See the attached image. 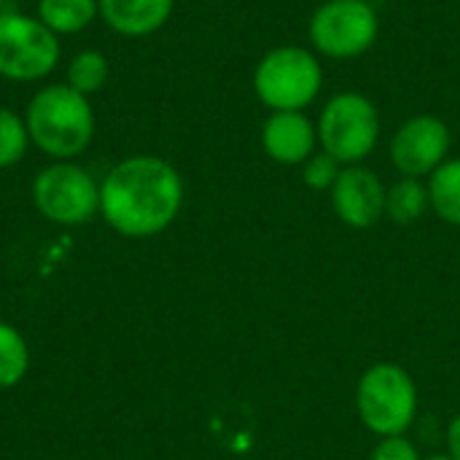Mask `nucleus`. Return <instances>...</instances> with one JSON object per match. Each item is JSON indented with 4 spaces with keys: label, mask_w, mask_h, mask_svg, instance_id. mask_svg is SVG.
<instances>
[{
    "label": "nucleus",
    "mask_w": 460,
    "mask_h": 460,
    "mask_svg": "<svg viewBox=\"0 0 460 460\" xmlns=\"http://www.w3.org/2000/svg\"><path fill=\"white\" fill-rule=\"evenodd\" d=\"M108 81V59L105 54L94 51V49H86V51H78L70 65H67V86L81 92V94H94L105 86Z\"/></svg>",
    "instance_id": "nucleus-16"
},
{
    "label": "nucleus",
    "mask_w": 460,
    "mask_h": 460,
    "mask_svg": "<svg viewBox=\"0 0 460 460\" xmlns=\"http://www.w3.org/2000/svg\"><path fill=\"white\" fill-rule=\"evenodd\" d=\"M342 172V164L329 156L326 151H315L305 164H302V181L315 189V191H332V186L337 183Z\"/></svg>",
    "instance_id": "nucleus-19"
},
{
    "label": "nucleus",
    "mask_w": 460,
    "mask_h": 460,
    "mask_svg": "<svg viewBox=\"0 0 460 460\" xmlns=\"http://www.w3.org/2000/svg\"><path fill=\"white\" fill-rule=\"evenodd\" d=\"M450 143V127L434 113H420L396 129L391 140V162L404 178H423L447 162Z\"/></svg>",
    "instance_id": "nucleus-9"
},
{
    "label": "nucleus",
    "mask_w": 460,
    "mask_h": 460,
    "mask_svg": "<svg viewBox=\"0 0 460 460\" xmlns=\"http://www.w3.org/2000/svg\"><path fill=\"white\" fill-rule=\"evenodd\" d=\"M431 208L429 199V186L420 178H404L396 181L388 191H385V216L394 224H415L426 210Z\"/></svg>",
    "instance_id": "nucleus-15"
},
{
    "label": "nucleus",
    "mask_w": 460,
    "mask_h": 460,
    "mask_svg": "<svg viewBox=\"0 0 460 460\" xmlns=\"http://www.w3.org/2000/svg\"><path fill=\"white\" fill-rule=\"evenodd\" d=\"M321 151L334 156L342 167L361 164L380 140V113L361 92L334 94L318 116Z\"/></svg>",
    "instance_id": "nucleus-4"
},
{
    "label": "nucleus",
    "mask_w": 460,
    "mask_h": 460,
    "mask_svg": "<svg viewBox=\"0 0 460 460\" xmlns=\"http://www.w3.org/2000/svg\"><path fill=\"white\" fill-rule=\"evenodd\" d=\"M426 460H453L450 456H434V458H426Z\"/></svg>",
    "instance_id": "nucleus-22"
},
{
    "label": "nucleus",
    "mask_w": 460,
    "mask_h": 460,
    "mask_svg": "<svg viewBox=\"0 0 460 460\" xmlns=\"http://www.w3.org/2000/svg\"><path fill=\"white\" fill-rule=\"evenodd\" d=\"M27 146H30V132L24 119L16 111L0 105V170L22 162Z\"/></svg>",
    "instance_id": "nucleus-18"
},
{
    "label": "nucleus",
    "mask_w": 460,
    "mask_h": 460,
    "mask_svg": "<svg viewBox=\"0 0 460 460\" xmlns=\"http://www.w3.org/2000/svg\"><path fill=\"white\" fill-rule=\"evenodd\" d=\"M429 199H431V210L453 224L460 226V156L458 159H447L442 162L431 175H429Z\"/></svg>",
    "instance_id": "nucleus-14"
},
{
    "label": "nucleus",
    "mask_w": 460,
    "mask_h": 460,
    "mask_svg": "<svg viewBox=\"0 0 460 460\" xmlns=\"http://www.w3.org/2000/svg\"><path fill=\"white\" fill-rule=\"evenodd\" d=\"M59 62L57 35L19 11L0 13V75L8 81H40Z\"/></svg>",
    "instance_id": "nucleus-7"
},
{
    "label": "nucleus",
    "mask_w": 460,
    "mask_h": 460,
    "mask_svg": "<svg viewBox=\"0 0 460 460\" xmlns=\"http://www.w3.org/2000/svg\"><path fill=\"white\" fill-rule=\"evenodd\" d=\"M323 86V67L305 46H278L253 70V92L270 111H305Z\"/></svg>",
    "instance_id": "nucleus-3"
},
{
    "label": "nucleus",
    "mask_w": 460,
    "mask_h": 460,
    "mask_svg": "<svg viewBox=\"0 0 460 460\" xmlns=\"http://www.w3.org/2000/svg\"><path fill=\"white\" fill-rule=\"evenodd\" d=\"M105 24L127 38H143L167 24L175 0H97Z\"/></svg>",
    "instance_id": "nucleus-12"
},
{
    "label": "nucleus",
    "mask_w": 460,
    "mask_h": 460,
    "mask_svg": "<svg viewBox=\"0 0 460 460\" xmlns=\"http://www.w3.org/2000/svg\"><path fill=\"white\" fill-rule=\"evenodd\" d=\"M318 146V127L305 111H272L261 127V148L278 164H305Z\"/></svg>",
    "instance_id": "nucleus-11"
},
{
    "label": "nucleus",
    "mask_w": 460,
    "mask_h": 460,
    "mask_svg": "<svg viewBox=\"0 0 460 460\" xmlns=\"http://www.w3.org/2000/svg\"><path fill=\"white\" fill-rule=\"evenodd\" d=\"M385 186L383 181L361 167H342L337 183L332 186V205L342 224L350 229H369L385 216Z\"/></svg>",
    "instance_id": "nucleus-10"
},
{
    "label": "nucleus",
    "mask_w": 460,
    "mask_h": 460,
    "mask_svg": "<svg viewBox=\"0 0 460 460\" xmlns=\"http://www.w3.org/2000/svg\"><path fill=\"white\" fill-rule=\"evenodd\" d=\"M30 367V353L24 337L11 326L0 323V388L16 385Z\"/></svg>",
    "instance_id": "nucleus-17"
},
{
    "label": "nucleus",
    "mask_w": 460,
    "mask_h": 460,
    "mask_svg": "<svg viewBox=\"0 0 460 460\" xmlns=\"http://www.w3.org/2000/svg\"><path fill=\"white\" fill-rule=\"evenodd\" d=\"M100 13L97 0H38V19L54 35L81 32Z\"/></svg>",
    "instance_id": "nucleus-13"
},
{
    "label": "nucleus",
    "mask_w": 460,
    "mask_h": 460,
    "mask_svg": "<svg viewBox=\"0 0 460 460\" xmlns=\"http://www.w3.org/2000/svg\"><path fill=\"white\" fill-rule=\"evenodd\" d=\"M24 124L30 143L59 162L84 154L94 137V111L86 94L70 89L67 84L43 86L30 100Z\"/></svg>",
    "instance_id": "nucleus-2"
},
{
    "label": "nucleus",
    "mask_w": 460,
    "mask_h": 460,
    "mask_svg": "<svg viewBox=\"0 0 460 460\" xmlns=\"http://www.w3.org/2000/svg\"><path fill=\"white\" fill-rule=\"evenodd\" d=\"M3 5H5V0H0V13H3V11H5V8H3Z\"/></svg>",
    "instance_id": "nucleus-23"
},
{
    "label": "nucleus",
    "mask_w": 460,
    "mask_h": 460,
    "mask_svg": "<svg viewBox=\"0 0 460 460\" xmlns=\"http://www.w3.org/2000/svg\"><path fill=\"white\" fill-rule=\"evenodd\" d=\"M356 407L369 431L380 437H402L418 412L415 380L399 364H375L358 380Z\"/></svg>",
    "instance_id": "nucleus-5"
},
{
    "label": "nucleus",
    "mask_w": 460,
    "mask_h": 460,
    "mask_svg": "<svg viewBox=\"0 0 460 460\" xmlns=\"http://www.w3.org/2000/svg\"><path fill=\"white\" fill-rule=\"evenodd\" d=\"M380 35V16L369 0H323L310 16V43L329 59H356Z\"/></svg>",
    "instance_id": "nucleus-6"
},
{
    "label": "nucleus",
    "mask_w": 460,
    "mask_h": 460,
    "mask_svg": "<svg viewBox=\"0 0 460 460\" xmlns=\"http://www.w3.org/2000/svg\"><path fill=\"white\" fill-rule=\"evenodd\" d=\"M183 205L181 172L159 156H129L100 183V213L124 237L164 232Z\"/></svg>",
    "instance_id": "nucleus-1"
},
{
    "label": "nucleus",
    "mask_w": 460,
    "mask_h": 460,
    "mask_svg": "<svg viewBox=\"0 0 460 460\" xmlns=\"http://www.w3.org/2000/svg\"><path fill=\"white\" fill-rule=\"evenodd\" d=\"M447 447H450V458L460 460V415L453 418V423L447 429Z\"/></svg>",
    "instance_id": "nucleus-21"
},
{
    "label": "nucleus",
    "mask_w": 460,
    "mask_h": 460,
    "mask_svg": "<svg viewBox=\"0 0 460 460\" xmlns=\"http://www.w3.org/2000/svg\"><path fill=\"white\" fill-rule=\"evenodd\" d=\"M369 460H423L418 447L404 437H383Z\"/></svg>",
    "instance_id": "nucleus-20"
},
{
    "label": "nucleus",
    "mask_w": 460,
    "mask_h": 460,
    "mask_svg": "<svg viewBox=\"0 0 460 460\" xmlns=\"http://www.w3.org/2000/svg\"><path fill=\"white\" fill-rule=\"evenodd\" d=\"M32 202L49 221L78 226L100 213V186L84 167L57 162L38 172L32 183Z\"/></svg>",
    "instance_id": "nucleus-8"
}]
</instances>
